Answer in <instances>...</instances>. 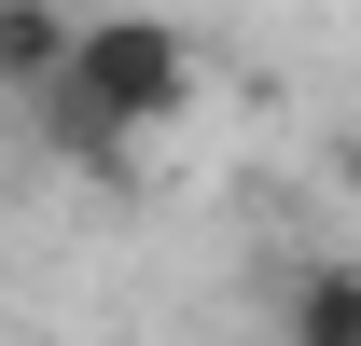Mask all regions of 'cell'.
Listing matches in <instances>:
<instances>
[{"label":"cell","mask_w":361,"mask_h":346,"mask_svg":"<svg viewBox=\"0 0 361 346\" xmlns=\"http://www.w3.org/2000/svg\"><path fill=\"white\" fill-rule=\"evenodd\" d=\"M70 84H84V97H111V111L153 139L180 97H195V42H180L167 14H84V42H70Z\"/></svg>","instance_id":"1"},{"label":"cell","mask_w":361,"mask_h":346,"mask_svg":"<svg viewBox=\"0 0 361 346\" xmlns=\"http://www.w3.org/2000/svg\"><path fill=\"white\" fill-rule=\"evenodd\" d=\"M70 42H84L70 0H0V97H42L56 70H70Z\"/></svg>","instance_id":"2"},{"label":"cell","mask_w":361,"mask_h":346,"mask_svg":"<svg viewBox=\"0 0 361 346\" xmlns=\"http://www.w3.org/2000/svg\"><path fill=\"white\" fill-rule=\"evenodd\" d=\"M292 346H361V263H306L292 277Z\"/></svg>","instance_id":"3"},{"label":"cell","mask_w":361,"mask_h":346,"mask_svg":"<svg viewBox=\"0 0 361 346\" xmlns=\"http://www.w3.org/2000/svg\"><path fill=\"white\" fill-rule=\"evenodd\" d=\"M334 180H348V194H361V125H348V139H334Z\"/></svg>","instance_id":"4"}]
</instances>
